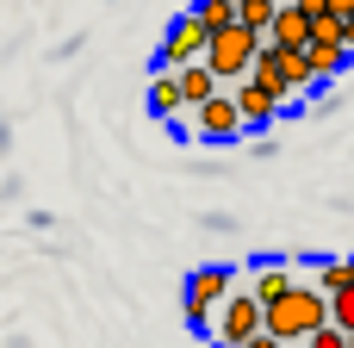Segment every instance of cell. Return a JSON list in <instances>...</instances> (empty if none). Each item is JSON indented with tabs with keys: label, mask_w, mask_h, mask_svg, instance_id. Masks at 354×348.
<instances>
[{
	"label": "cell",
	"mask_w": 354,
	"mask_h": 348,
	"mask_svg": "<svg viewBox=\"0 0 354 348\" xmlns=\"http://www.w3.org/2000/svg\"><path fill=\"white\" fill-rule=\"evenodd\" d=\"M348 348H354V336H348Z\"/></svg>",
	"instance_id": "obj_23"
},
{
	"label": "cell",
	"mask_w": 354,
	"mask_h": 348,
	"mask_svg": "<svg viewBox=\"0 0 354 348\" xmlns=\"http://www.w3.org/2000/svg\"><path fill=\"white\" fill-rule=\"evenodd\" d=\"M299 348H305V342H299Z\"/></svg>",
	"instance_id": "obj_24"
},
{
	"label": "cell",
	"mask_w": 354,
	"mask_h": 348,
	"mask_svg": "<svg viewBox=\"0 0 354 348\" xmlns=\"http://www.w3.org/2000/svg\"><path fill=\"white\" fill-rule=\"evenodd\" d=\"M193 131H199L205 143H236V137H243V118H236V100H230L224 87H218L212 100H199V106H193Z\"/></svg>",
	"instance_id": "obj_8"
},
{
	"label": "cell",
	"mask_w": 354,
	"mask_h": 348,
	"mask_svg": "<svg viewBox=\"0 0 354 348\" xmlns=\"http://www.w3.org/2000/svg\"><path fill=\"white\" fill-rule=\"evenodd\" d=\"M286 286H299V280H292V255H268V262L255 255V280H249V293H255L261 305H274Z\"/></svg>",
	"instance_id": "obj_10"
},
{
	"label": "cell",
	"mask_w": 354,
	"mask_h": 348,
	"mask_svg": "<svg viewBox=\"0 0 354 348\" xmlns=\"http://www.w3.org/2000/svg\"><path fill=\"white\" fill-rule=\"evenodd\" d=\"M236 286V268H224V262H205V268H193L187 274V286H180V318L205 336L212 330V311L224 305V293Z\"/></svg>",
	"instance_id": "obj_4"
},
{
	"label": "cell",
	"mask_w": 354,
	"mask_h": 348,
	"mask_svg": "<svg viewBox=\"0 0 354 348\" xmlns=\"http://www.w3.org/2000/svg\"><path fill=\"white\" fill-rule=\"evenodd\" d=\"M230 100H236V118H243V131H268V125L286 112V100H280L268 81H255V75H243Z\"/></svg>",
	"instance_id": "obj_7"
},
{
	"label": "cell",
	"mask_w": 354,
	"mask_h": 348,
	"mask_svg": "<svg viewBox=\"0 0 354 348\" xmlns=\"http://www.w3.org/2000/svg\"><path fill=\"white\" fill-rule=\"evenodd\" d=\"M268 44L305 50V44H311V12H299L292 0H280V6H274V25H268Z\"/></svg>",
	"instance_id": "obj_9"
},
{
	"label": "cell",
	"mask_w": 354,
	"mask_h": 348,
	"mask_svg": "<svg viewBox=\"0 0 354 348\" xmlns=\"http://www.w3.org/2000/svg\"><path fill=\"white\" fill-rule=\"evenodd\" d=\"M255 330H261V299H255L249 286H230L224 305L212 311V330H205V336H212L218 348H243Z\"/></svg>",
	"instance_id": "obj_5"
},
{
	"label": "cell",
	"mask_w": 354,
	"mask_h": 348,
	"mask_svg": "<svg viewBox=\"0 0 354 348\" xmlns=\"http://www.w3.org/2000/svg\"><path fill=\"white\" fill-rule=\"evenodd\" d=\"M143 106H149V118H162V125H168V118H180V112H187V100H180V81H174L168 68H156V81H149V100H143Z\"/></svg>",
	"instance_id": "obj_12"
},
{
	"label": "cell",
	"mask_w": 354,
	"mask_h": 348,
	"mask_svg": "<svg viewBox=\"0 0 354 348\" xmlns=\"http://www.w3.org/2000/svg\"><path fill=\"white\" fill-rule=\"evenodd\" d=\"M348 280H354V262H348V255H342V262H317V274H311V286H317L324 299H330V293H342Z\"/></svg>",
	"instance_id": "obj_14"
},
{
	"label": "cell",
	"mask_w": 354,
	"mask_h": 348,
	"mask_svg": "<svg viewBox=\"0 0 354 348\" xmlns=\"http://www.w3.org/2000/svg\"><path fill=\"white\" fill-rule=\"evenodd\" d=\"M292 6H299V12H311V19L324 12V0H292Z\"/></svg>",
	"instance_id": "obj_22"
},
{
	"label": "cell",
	"mask_w": 354,
	"mask_h": 348,
	"mask_svg": "<svg viewBox=\"0 0 354 348\" xmlns=\"http://www.w3.org/2000/svg\"><path fill=\"white\" fill-rule=\"evenodd\" d=\"M274 6H280V0H236V25H249L255 37H268V25H274Z\"/></svg>",
	"instance_id": "obj_15"
},
{
	"label": "cell",
	"mask_w": 354,
	"mask_h": 348,
	"mask_svg": "<svg viewBox=\"0 0 354 348\" xmlns=\"http://www.w3.org/2000/svg\"><path fill=\"white\" fill-rule=\"evenodd\" d=\"M305 62H311V75L330 87V81H342V75H348L354 50H342V44H317V37H311V44H305Z\"/></svg>",
	"instance_id": "obj_11"
},
{
	"label": "cell",
	"mask_w": 354,
	"mask_h": 348,
	"mask_svg": "<svg viewBox=\"0 0 354 348\" xmlns=\"http://www.w3.org/2000/svg\"><path fill=\"white\" fill-rule=\"evenodd\" d=\"M305 348H348V330H336V324H317V330L305 336Z\"/></svg>",
	"instance_id": "obj_18"
},
{
	"label": "cell",
	"mask_w": 354,
	"mask_h": 348,
	"mask_svg": "<svg viewBox=\"0 0 354 348\" xmlns=\"http://www.w3.org/2000/svg\"><path fill=\"white\" fill-rule=\"evenodd\" d=\"M199 56H205V25L193 12H180L156 44V68H180V62H199Z\"/></svg>",
	"instance_id": "obj_6"
},
{
	"label": "cell",
	"mask_w": 354,
	"mask_h": 348,
	"mask_svg": "<svg viewBox=\"0 0 354 348\" xmlns=\"http://www.w3.org/2000/svg\"><path fill=\"white\" fill-rule=\"evenodd\" d=\"M330 324H336V330H348V336H354V280L342 286V293H330Z\"/></svg>",
	"instance_id": "obj_17"
},
{
	"label": "cell",
	"mask_w": 354,
	"mask_h": 348,
	"mask_svg": "<svg viewBox=\"0 0 354 348\" xmlns=\"http://www.w3.org/2000/svg\"><path fill=\"white\" fill-rule=\"evenodd\" d=\"M317 324H330V299H324L311 280H299V286H286L274 305H261V330H274L280 342H305Z\"/></svg>",
	"instance_id": "obj_1"
},
{
	"label": "cell",
	"mask_w": 354,
	"mask_h": 348,
	"mask_svg": "<svg viewBox=\"0 0 354 348\" xmlns=\"http://www.w3.org/2000/svg\"><path fill=\"white\" fill-rule=\"evenodd\" d=\"M324 12H342V19H348V12H354V0H324Z\"/></svg>",
	"instance_id": "obj_21"
},
{
	"label": "cell",
	"mask_w": 354,
	"mask_h": 348,
	"mask_svg": "<svg viewBox=\"0 0 354 348\" xmlns=\"http://www.w3.org/2000/svg\"><path fill=\"white\" fill-rule=\"evenodd\" d=\"M243 348H299V342H280L274 330H255V336H249V342H243Z\"/></svg>",
	"instance_id": "obj_19"
},
{
	"label": "cell",
	"mask_w": 354,
	"mask_h": 348,
	"mask_svg": "<svg viewBox=\"0 0 354 348\" xmlns=\"http://www.w3.org/2000/svg\"><path fill=\"white\" fill-rule=\"evenodd\" d=\"M193 19H199L205 31H218V25L236 19V0H193Z\"/></svg>",
	"instance_id": "obj_16"
},
{
	"label": "cell",
	"mask_w": 354,
	"mask_h": 348,
	"mask_svg": "<svg viewBox=\"0 0 354 348\" xmlns=\"http://www.w3.org/2000/svg\"><path fill=\"white\" fill-rule=\"evenodd\" d=\"M255 50H261V37L230 19V25H218V31H205V56H199V62H205V68L218 75V87H224V81H243V75H249Z\"/></svg>",
	"instance_id": "obj_3"
},
{
	"label": "cell",
	"mask_w": 354,
	"mask_h": 348,
	"mask_svg": "<svg viewBox=\"0 0 354 348\" xmlns=\"http://www.w3.org/2000/svg\"><path fill=\"white\" fill-rule=\"evenodd\" d=\"M168 75L180 81V100H187V106H199V100L218 93V75H212L205 62H180V68H168Z\"/></svg>",
	"instance_id": "obj_13"
},
{
	"label": "cell",
	"mask_w": 354,
	"mask_h": 348,
	"mask_svg": "<svg viewBox=\"0 0 354 348\" xmlns=\"http://www.w3.org/2000/svg\"><path fill=\"white\" fill-rule=\"evenodd\" d=\"M336 44H342V50H354V12H348V19L336 12Z\"/></svg>",
	"instance_id": "obj_20"
},
{
	"label": "cell",
	"mask_w": 354,
	"mask_h": 348,
	"mask_svg": "<svg viewBox=\"0 0 354 348\" xmlns=\"http://www.w3.org/2000/svg\"><path fill=\"white\" fill-rule=\"evenodd\" d=\"M249 75H255V81H268L280 100H299V93H324V81L311 75L305 50H280V44H268V37H261V50H255Z\"/></svg>",
	"instance_id": "obj_2"
}]
</instances>
